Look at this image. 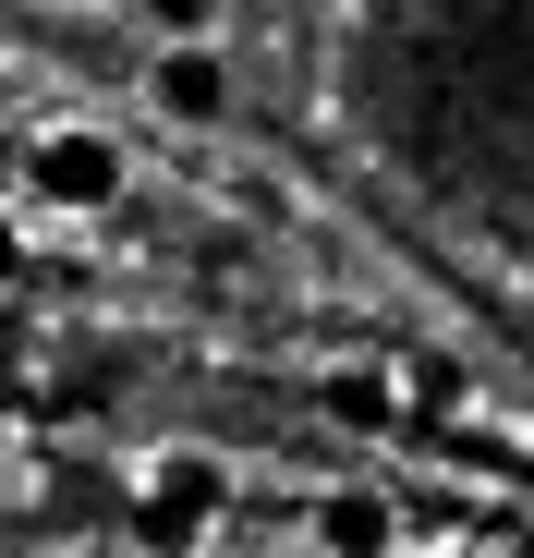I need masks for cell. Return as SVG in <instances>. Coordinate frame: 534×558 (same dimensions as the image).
<instances>
[{
  "mask_svg": "<svg viewBox=\"0 0 534 558\" xmlns=\"http://www.w3.org/2000/svg\"><path fill=\"white\" fill-rule=\"evenodd\" d=\"M401 401H413V413H462V401H474V377H462V364H425V352H413V364H401Z\"/></svg>",
  "mask_w": 534,
  "mask_h": 558,
  "instance_id": "obj_5",
  "label": "cell"
},
{
  "mask_svg": "<svg viewBox=\"0 0 534 558\" xmlns=\"http://www.w3.org/2000/svg\"><path fill=\"white\" fill-rule=\"evenodd\" d=\"M304 534L328 546V558H401V498L389 486H316V510H304Z\"/></svg>",
  "mask_w": 534,
  "mask_h": 558,
  "instance_id": "obj_3",
  "label": "cell"
},
{
  "mask_svg": "<svg viewBox=\"0 0 534 558\" xmlns=\"http://www.w3.org/2000/svg\"><path fill=\"white\" fill-rule=\"evenodd\" d=\"M146 110H158L170 134H219V122H231V49H219V37H170V49L146 61Z\"/></svg>",
  "mask_w": 534,
  "mask_h": 558,
  "instance_id": "obj_2",
  "label": "cell"
},
{
  "mask_svg": "<svg viewBox=\"0 0 534 558\" xmlns=\"http://www.w3.org/2000/svg\"><path fill=\"white\" fill-rule=\"evenodd\" d=\"M134 25L170 49V37H219V0H134Z\"/></svg>",
  "mask_w": 534,
  "mask_h": 558,
  "instance_id": "obj_6",
  "label": "cell"
},
{
  "mask_svg": "<svg viewBox=\"0 0 534 558\" xmlns=\"http://www.w3.org/2000/svg\"><path fill=\"white\" fill-rule=\"evenodd\" d=\"M122 13H134V0H122Z\"/></svg>",
  "mask_w": 534,
  "mask_h": 558,
  "instance_id": "obj_8",
  "label": "cell"
},
{
  "mask_svg": "<svg viewBox=\"0 0 534 558\" xmlns=\"http://www.w3.org/2000/svg\"><path fill=\"white\" fill-rule=\"evenodd\" d=\"M25 255H37V231H25V207H0V292H25Z\"/></svg>",
  "mask_w": 534,
  "mask_h": 558,
  "instance_id": "obj_7",
  "label": "cell"
},
{
  "mask_svg": "<svg viewBox=\"0 0 534 558\" xmlns=\"http://www.w3.org/2000/svg\"><path fill=\"white\" fill-rule=\"evenodd\" d=\"M134 498H146V534H158V558H183V534L219 510V474H207V461H183V449H158L146 474H134Z\"/></svg>",
  "mask_w": 534,
  "mask_h": 558,
  "instance_id": "obj_4",
  "label": "cell"
},
{
  "mask_svg": "<svg viewBox=\"0 0 534 558\" xmlns=\"http://www.w3.org/2000/svg\"><path fill=\"white\" fill-rule=\"evenodd\" d=\"M134 195V146L110 122H37L25 134V207L37 219H110Z\"/></svg>",
  "mask_w": 534,
  "mask_h": 558,
  "instance_id": "obj_1",
  "label": "cell"
}]
</instances>
